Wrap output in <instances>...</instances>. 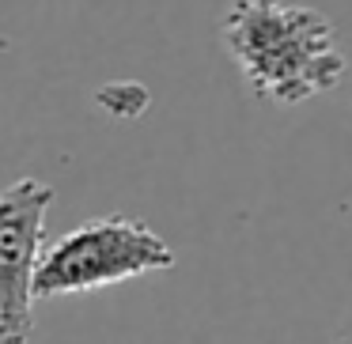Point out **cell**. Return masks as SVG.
Here are the masks:
<instances>
[{"label": "cell", "instance_id": "cell-1", "mask_svg": "<svg viewBox=\"0 0 352 344\" xmlns=\"http://www.w3.org/2000/svg\"><path fill=\"white\" fill-rule=\"evenodd\" d=\"M220 38L246 87L280 106L333 91L349 72L333 23L288 0H231Z\"/></svg>", "mask_w": 352, "mask_h": 344}, {"label": "cell", "instance_id": "cell-2", "mask_svg": "<svg viewBox=\"0 0 352 344\" xmlns=\"http://www.w3.org/2000/svg\"><path fill=\"white\" fill-rule=\"evenodd\" d=\"M175 265V250L163 242L137 216H95V220L72 227L69 235L46 242L34 276L38 299L61 295H91V291L114 288V284L137 280L144 273Z\"/></svg>", "mask_w": 352, "mask_h": 344}, {"label": "cell", "instance_id": "cell-3", "mask_svg": "<svg viewBox=\"0 0 352 344\" xmlns=\"http://www.w3.org/2000/svg\"><path fill=\"white\" fill-rule=\"evenodd\" d=\"M54 185L19 178L0 190V344H27L34 333V276L46 250Z\"/></svg>", "mask_w": 352, "mask_h": 344}]
</instances>
